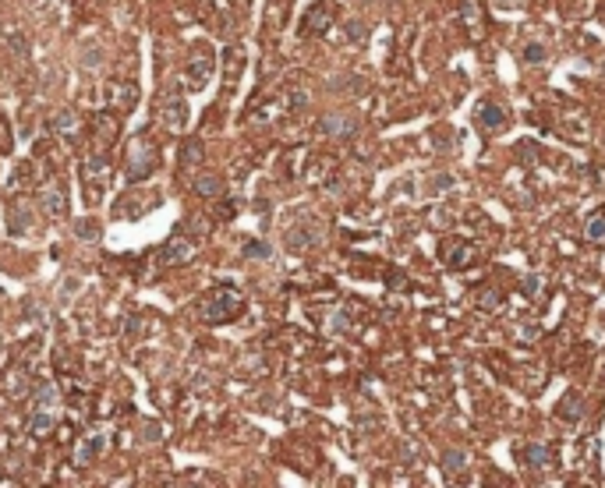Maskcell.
Returning a JSON list of instances; mask_svg holds the SVG:
<instances>
[{
	"label": "cell",
	"mask_w": 605,
	"mask_h": 488,
	"mask_svg": "<svg viewBox=\"0 0 605 488\" xmlns=\"http://www.w3.org/2000/svg\"><path fill=\"white\" fill-rule=\"evenodd\" d=\"M241 312H245V294H241L237 287H213L202 304H198V319L209 322V326H223V322H234Z\"/></svg>",
	"instance_id": "obj_1"
},
{
	"label": "cell",
	"mask_w": 605,
	"mask_h": 488,
	"mask_svg": "<svg viewBox=\"0 0 605 488\" xmlns=\"http://www.w3.org/2000/svg\"><path fill=\"white\" fill-rule=\"evenodd\" d=\"M156 167H160V149H156V142L149 138V135L131 138L128 156H124V173H128L131 185H142V180H149V177L156 173Z\"/></svg>",
	"instance_id": "obj_2"
},
{
	"label": "cell",
	"mask_w": 605,
	"mask_h": 488,
	"mask_svg": "<svg viewBox=\"0 0 605 488\" xmlns=\"http://www.w3.org/2000/svg\"><path fill=\"white\" fill-rule=\"evenodd\" d=\"M110 177H113L110 152H93V160H85V163H82V185H85V198H89V205L103 202V191L110 188Z\"/></svg>",
	"instance_id": "obj_3"
},
{
	"label": "cell",
	"mask_w": 605,
	"mask_h": 488,
	"mask_svg": "<svg viewBox=\"0 0 605 488\" xmlns=\"http://www.w3.org/2000/svg\"><path fill=\"white\" fill-rule=\"evenodd\" d=\"M195 252H198V241L192 237V227L180 223L160 248V265H185L195 259Z\"/></svg>",
	"instance_id": "obj_4"
},
{
	"label": "cell",
	"mask_w": 605,
	"mask_h": 488,
	"mask_svg": "<svg viewBox=\"0 0 605 488\" xmlns=\"http://www.w3.org/2000/svg\"><path fill=\"white\" fill-rule=\"evenodd\" d=\"M213 71H216V57H213V50H209L205 43L192 46L188 68H185V85L198 93V88H205V82L213 78Z\"/></svg>",
	"instance_id": "obj_5"
},
{
	"label": "cell",
	"mask_w": 605,
	"mask_h": 488,
	"mask_svg": "<svg viewBox=\"0 0 605 488\" xmlns=\"http://www.w3.org/2000/svg\"><path fill=\"white\" fill-rule=\"evenodd\" d=\"M89 131H93V135H89L93 152H110L117 145V135H120V117L100 110V113H93V120H89Z\"/></svg>",
	"instance_id": "obj_6"
},
{
	"label": "cell",
	"mask_w": 605,
	"mask_h": 488,
	"mask_svg": "<svg viewBox=\"0 0 605 488\" xmlns=\"http://www.w3.org/2000/svg\"><path fill=\"white\" fill-rule=\"evenodd\" d=\"M322 234H326V227H322L315 216H301V220L287 230V248H290V252H308V248H315V244L322 241Z\"/></svg>",
	"instance_id": "obj_7"
},
{
	"label": "cell",
	"mask_w": 605,
	"mask_h": 488,
	"mask_svg": "<svg viewBox=\"0 0 605 488\" xmlns=\"http://www.w3.org/2000/svg\"><path fill=\"white\" fill-rule=\"evenodd\" d=\"M156 117H160V124H163L167 131H174V135L185 131V124H188V103H185V96H177V93L167 96V100L160 103V113H156Z\"/></svg>",
	"instance_id": "obj_8"
},
{
	"label": "cell",
	"mask_w": 605,
	"mask_h": 488,
	"mask_svg": "<svg viewBox=\"0 0 605 488\" xmlns=\"http://www.w3.org/2000/svg\"><path fill=\"white\" fill-rule=\"evenodd\" d=\"M106 100H110V106H117L120 113H128V110H135V103H138V85L128 82V78H110Z\"/></svg>",
	"instance_id": "obj_9"
},
{
	"label": "cell",
	"mask_w": 605,
	"mask_h": 488,
	"mask_svg": "<svg viewBox=\"0 0 605 488\" xmlns=\"http://www.w3.org/2000/svg\"><path fill=\"white\" fill-rule=\"evenodd\" d=\"M319 131L329 135V138H354L357 117H351V113H326V117L319 120Z\"/></svg>",
	"instance_id": "obj_10"
},
{
	"label": "cell",
	"mask_w": 605,
	"mask_h": 488,
	"mask_svg": "<svg viewBox=\"0 0 605 488\" xmlns=\"http://www.w3.org/2000/svg\"><path fill=\"white\" fill-rule=\"evenodd\" d=\"M439 259H443L449 269H464V265H471L478 255H474V244H467V241H446L443 248H439Z\"/></svg>",
	"instance_id": "obj_11"
},
{
	"label": "cell",
	"mask_w": 605,
	"mask_h": 488,
	"mask_svg": "<svg viewBox=\"0 0 605 488\" xmlns=\"http://www.w3.org/2000/svg\"><path fill=\"white\" fill-rule=\"evenodd\" d=\"M329 21H333V0H322V4H315V8L305 15V21H301V36H319V32H326Z\"/></svg>",
	"instance_id": "obj_12"
},
{
	"label": "cell",
	"mask_w": 605,
	"mask_h": 488,
	"mask_svg": "<svg viewBox=\"0 0 605 488\" xmlns=\"http://www.w3.org/2000/svg\"><path fill=\"white\" fill-rule=\"evenodd\" d=\"M474 120H478V128H485V131H503L506 128V110L492 100H485L478 110H474Z\"/></svg>",
	"instance_id": "obj_13"
},
{
	"label": "cell",
	"mask_w": 605,
	"mask_h": 488,
	"mask_svg": "<svg viewBox=\"0 0 605 488\" xmlns=\"http://www.w3.org/2000/svg\"><path fill=\"white\" fill-rule=\"evenodd\" d=\"M245 60H248L245 46H227V50H223V78H227V85H234V82L241 78V71H245Z\"/></svg>",
	"instance_id": "obj_14"
},
{
	"label": "cell",
	"mask_w": 605,
	"mask_h": 488,
	"mask_svg": "<svg viewBox=\"0 0 605 488\" xmlns=\"http://www.w3.org/2000/svg\"><path fill=\"white\" fill-rule=\"evenodd\" d=\"M39 202L46 209V216H64L68 212V191L60 185H50L46 191H39Z\"/></svg>",
	"instance_id": "obj_15"
},
{
	"label": "cell",
	"mask_w": 605,
	"mask_h": 488,
	"mask_svg": "<svg viewBox=\"0 0 605 488\" xmlns=\"http://www.w3.org/2000/svg\"><path fill=\"white\" fill-rule=\"evenodd\" d=\"M32 379H28V372H25V364H11V372L4 375V389H8V396H32Z\"/></svg>",
	"instance_id": "obj_16"
},
{
	"label": "cell",
	"mask_w": 605,
	"mask_h": 488,
	"mask_svg": "<svg viewBox=\"0 0 605 488\" xmlns=\"http://www.w3.org/2000/svg\"><path fill=\"white\" fill-rule=\"evenodd\" d=\"M103 442H106V435H89V439H82V442H78V449H75V464H78V467L93 464L96 456L106 449Z\"/></svg>",
	"instance_id": "obj_17"
},
{
	"label": "cell",
	"mask_w": 605,
	"mask_h": 488,
	"mask_svg": "<svg viewBox=\"0 0 605 488\" xmlns=\"http://www.w3.org/2000/svg\"><path fill=\"white\" fill-rule=\"evenodd\" d=\"M521 460L531 467V471H546V467H552V460H556V456H552V449L549 446H528L524 453H521Z\"/></svg>",
	"instance_id": "obj_18"
},
{
	"label": "cell",
	"mask_w": 605,
	"mask_h": 488,
	"mask_svg": "<svg viewBox=\"0 0 605 488\" xmlns=\"http://www.w3.org/2000/svg\"><path fill=\"white\" fill-rule=\"evenodd\" d=\"M192 188H195V195H202V198H216V195H223V177H220V173H198Z\"/></svg>",
	"instance_id": "obj_19"
},
{
	"label": "cell",
	"mask_w": 605,
	"mask_h": 488,
	"mask_svg": "<svg viewBox=\"0 0 605 488\" xmlns=\"http://www.w3.org/2000/svg\"><path fill=\"white\" fill-rule=\"evenodd\" d=\"M205 160V145L198 142V138H188L185 145H180V156H177V163L185 167V170H192V167H198Z\"/></svg>",
	"instance_id": "obj_20"
},
{
	"label": "cell",
	"mask_w": 605,
	"mask_h": 488,
	"mask_svg": "<svg viewBox=\"0 0 605 488\" xmlns=\"http://www.w3.org/2000/svg\"><path fill=\"white\" fill-rule=\"evenodd\" d=\"M556 417H559V421H581V417H584L581 396H577V393H566L563 400H559V407H556Z\"/></svg>",
	"instance_id": "obj_21"
},
{
	"label": "cell",
	"mask_w": 605,
	"mask_h": 488,
	"mask_svg": "<svg viewBox=\"0 0 605 488\" xmlns=\"http://www.w3.org/2000/svg\"><path fill=\"white\" fill-rule=\"evenodd\" d=\"M53 429H57V417L43 407V411H36L32 417H28V435H36V439H43V435H53Z\"/></svg>",
	"instance_id": "obj_22"
},
{
	"label": "cell",
	"mask_w": 605,
	"mask_h": 488,
	"mask_svg": "<svg viewBox=\"0 0 605 488\" xmlns=\"http://www.w3.org/2000/svg\"><path fill=\"white\" fill-rule=\"evenodd\" d=\"M28 227H32V212H28V205L21 209V202H15V205H11V223H8V230L18 237V234H25Z\"/></svg>",
	"instance_id": "obj_23"
},
{
	"label": "cell",
	"mask_w": 605,
	"mask_h": 488,
	"mask_svg": "<svg viewBox=\"0 0 605 488\" xmlns=\"http://www.w3.org/2000/svg\"><path fill=\"white\" fill-rule=\"evenodd\" d=\"M499 304H503V290H499V287H481V290H478V308L496 312Z\"/></svg>",
	"instance_id": "obj_24"
},
{
	"label": "cell",
	"mask_w": 605,
	"mask_h": 488,
	"mask_svg": "<svg viewBox=\"0 0 605 488\" xmlns=\"http://www.w3.org/2000/svg\"><path fill=\"white\" fill-rule=\"evenodd\" d=\"M464 464H467L464 449H446V453H443V471H446V474H460Z\"/></svg>",
	"instance_id": "obj_25"
},
{
	"label": "cell",
	"mask_w": 605,
	"mask_h": 488,
	"mask_svg": "<svg viewBox=\"0 0 605 488\" xmlns=\"http://www.w3.org/2000/svg\"><path fill=\"white\" fill-rule=\"evenodd\" d=\"M584 234H588V241H605V212H595L584 227Z\"/></svg>",
	"instance_id": "obj_26"
},
{
	"label": "cell",
	"mask_w": 605,
	"mask_h": 488,
	"mask_svg": "<svg viewBox=\"0 0 605 488\" xmlns=\"http://www.w3.org/2000/svg\"><path fill=\"white\" fill-rule=\"evenodd\" d=\"M75 124H78V117H75L71 110H60V113L53 117V131H64V135H68V131H75Z\"/></svg>",
	"instance_id": "obj_27"
},
{
	"label": "cell",
	"mask_w": 605,
	"mask_h": 488,
	"mask_svg": "<svg viewBox=\"0 0 605 488\" xmlns=\"http://www.w3.org/2000/svg\"><path fill=\"white\" fill-rule=\"evenodd\" d=\"M75 237L78 241H100V227L93 220H82V223H75Z\"/></svg>",
	"instance_id": "obj_28"
},
{
	"label": "cell",
	"mask_w": 605,
	"mask_h": 488,
	"mask_svg": "<svg viewBox=\"0 0 605 488\" xmlns=\"http://www.w3.org/2000/svg\"><path fill=\"white\" fill-rule=\"evenodd\" d=\"M521 57L528 60V64H541V60H546V57H549V50H546V46H541V43H528Z\"/></svg>",
	"instance_id": "obj_29"
},
{
	"label": "cell",
	"mask_w": 605,
	"mask_h": 488,
	"mask_svg": "<svg viewBox=\"0 0 605 488\" xmlns=\"http://www.w3.org/2000/svg\"><path fill=\"white\" fill-rule=\"evenodd\" d=\"M460 18H464L471 28H478V25H481V8L474 4V0H464V8H460Z\"/></svg>",
	"instance_id": "obj_30"
},
{
	"label": "cell",
	"mask_w": 605,
	"mask_h": 488,
	"mask_svg": "<svg viewBox=\"0 0 605 488\" xmlns=\"http://www.w3.org/2000/svg\"><path fill=\"white\" fill-rule=\"evenodd\" d=\"M245 255H248V259H269V244H262V241H245Z\"/></svg>",
	"instance_id": "obj_31"
},
{
	"label": "cell",
	"mask_w": 605,
	"mask_h": 488,
	"mask_svg": "<svg viewBox=\"0 0 605 488\" xmlns=\"http://www.w3.org/2000/svg\"><path fill=\"white\" fill-rule=\"evenodd\" d=\"M53 400H57L53 386H39V393H36V404H39V407H53Z\"/></svg>",
	"instance_id": "obj_32"
},
{
	"label": "cell",
	"mask_w": 605,
	"mask_h": 488,
	"mask_svg": "<svg viewBox=\"0 0 605 488\" xmlns=\"http://www.w3.org/2000/svg\"><path fill=\"white\" fill-rule=\"evenodd\" d=\"M0 152H11V131H8L4 117H0Z\"/></svg>",
	"instance_id": "obj_33"
},
{
	"label": "cell",
	"mask_w": 605,
	"mask_h": 488,
	"mask_svg": "<svg viewBox=\"0 0 605 488\" xmlns=\"http://www.w3.org/2000/svg\"><path fill=\"white\" fill-rule=\"evenodd\" d=\"M369 32H365V25H361V21H354V25H347V39H354V43H361V39H365Z\"/></svg>",
	"instance_id": "obj_34"
},
{
	"label": "cell",
	"mask_w": 605,
	"mask_h": 488,
	"mask_svg": "<svg viewBox=\"0 0 605 488\" xmlns=\"http://www.w3.org/2000/svg\"><path fill=\"white\" fill-rule=\"evenodd\" d=\"M521 332H524V340H528V344H534V340H538V326H524Z\"/></svg>",
	"instance_id": "obj_35"
},
{
	"label": "cell",
	"mask_w": 605,
	"mask_h": 488,
	"mask_svg": "<svg viewBox=\"0 0 605 488\" xmlns=\"http://www.w3.org/2000/svg\"><path fill=\"white\" fill-rule=\"evenodd\" d=\"M142 439H160V429H156V424H145V429H142Z\"/></svg>",
	"instance_id": "obj_36"
},
{
	"label": "cell",
	"mask_w": 605,
	"mask_h": 488,
	"mask_svg": "<svg viewBox=\"0 0 605 488\" xmlns=\"http://www.w3.org/2000/svg\"><path fill=\"white\" fill-rule=\"evenodd\" d=\"M524 290H528V294H534V290H538V276H528V283H524Z\"/></svg>",
	"instance_id": "obj_37"
},
{
	"label": "cell",
	"mask_w": 605,
	"mask_h": 488,
	"mask_svg": "<svg viewBox=\"0 0 605 488\" xmlns=\"http://www.w3.org/2000/svg\"><path fill=\"white\" fill-rule=\"evenodd\" d=\"M496 4H499V8H517L521 0H496Z\"/></svg>",
	"instance_id": "obj_38"
}]
</instances>
